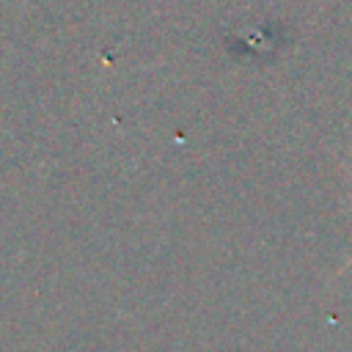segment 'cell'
<instances>
[{"label":"cell","mask_w":352,"mask_h":352,"mask_svg":"<svg viewBox=\"0 0 352 352\" xmlns=\"http://www.w3.org/2000/svg\"><path fill=\"white\" fill-rule=\"evenodd\" d=\"M349 176H352V173H349ZM349 264H352V258H349V261H346V267H349ZM346 267H344V270H346ZM344 270H341V272H338V275H344Z\"/></svg>","instance_id":"obj_1"}]
</instances>
